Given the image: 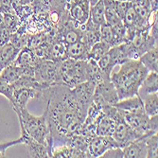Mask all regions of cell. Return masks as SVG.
<instances>
[{"instance_id":"21","label":"cell","mask_w":158,"mask_h":158,"mask_svg":"<svg viewBox=\"0 0 158 158\" xmlns=\"http://www.w3.org/2000/svg\"><path fill=\"white\" fill-rule=\"evenodd\" d=\"M33 68H27V67H21L19 65H16L15 64L11 63L10 64H9L7 67H5L2 72L0 73V76H1L8 83L12 84L14 81H16L21 76H23L24 74L30 72L31 70H32Z\"/></svg>"},{"instance_id":"8","label":"cell","mask_w":158,"mask_h":158,"mask_svg":"<svg viewBox=\"0 0 158 158\" xmlns=\"http://www.w3.org/2000/svg\"><path fill=\"white\" fill-rule=\"evenodd\" d=\"M129 61L126 57L120 45L112 47L97 63L99 68L103 71V73L110 77L113 69L117 65H121L125 62Z\"/></svg>"},{"instance_id":"30","label":"cell","mask_w":158,"mask_h":158,"mask_svg":"<svg viewBox=\"0 0 158 158\" xmlns=\"http://www.w3.org/2000/svg\"><path fill=\"white\" fill-rule=\"evenodd\" d=\"M3 18L5 26L11 34L15 32L21 26V20L15 12L3 13Z\"/></svg>"},{"instance_id":"15","label":"cell","mask_w":158,"mask_h":158,"mask_svg":"<svg viewBox=\"0 0 158 158\" xmlns=\"http://www.w3.org/2000/svg\"><path fill=\"white\" fill-rule=\"evenodd\" d=\"M154 133H147L123 148L125 158H147V137Z\"/></svg>"},{"instance_id":"10","label":"cell","mask_w":158,"mask_h":158,"mask_svg":"<svg viewBox=\"0 0 158 158\" xmlns=\"http://www.w3.org/2000/svg\"><path fill=\"white\" fill-rule=\"evenodd\" d=\"M119 114L122 116L124 121L130 126L135 132L143 135L147 133H157L151 130L150 127V117L145 113V111L135 112V113H129L118 110Z\"/></svg>"},{"instance_id":"18","label":"cell","mask_w":158,"mask_h":158,"mask_svg":"<svg viewBox=\"0 0 158 158\" xmlns=\"http://www.w3.org/2000/svg\"><path fill=\"white\" fill-rule=\"evenodd\" d=\"M39 61L40 58H38L35 55L34 51L30 47L27 46L19 50L15 60L13 61V64L21 67L34 68Z\"/></svg>"},{"instance_id":"36","label":"cell","mask_w":158,"mask_h":158,"mask_svg":"<svg viewBox=\"0 0 158 158\" xmlns=\"http://www.w3.org/2000/svg\"><path fill=\"white\" fill-rule=\"evenodd\" d=\"M22 143H23V139L20 136V138H18L16 140H12V141H9V142L0 144V157H4L5 156V152L10 147L14 146V145H18V144H22Z\"/></svg>"},{"instance_id":"4","label":"cell","mask_w":158,"mask_h":158,"mask_svg":"<svg viewBox=\"0 0 158 158\" xmlns=\"http://www.w3.org/2000/svg\"><path fill=\"white\" fill-rule=\"evenodd\" d=\"M86 62L87 60H74L70 58L58 62L59 82L72 88L75 85L87 81Z\"/></svg>"},{"instance_id":"5","label":"cell","mask_w":158,"mask_h":158,"mask_svg":"<svg viewBox=\"0 0 158 158\" xmlns=\"http://www.w3.org/2000/svg\"><path fill=\"white\" fill-rule=\"evenodd\" d=\"M34 78L44 88L60 83L58 77V62L52 60L40 59L35 65Z\"/></svg>"},{"instance_id":"11","label":"cell","mask_w":158,"mask_h":158,"mask_svg":"<svg viewBox=\"0 0 158 158\" xmlns=\"http://www.w3.org/2000/svg\"><path fill=\"white\" fill-rule=\"evenodd\" d=\"M31 99L42 100V90L27 87L13 88L10 102L13 110H18L27 107V102Z\"/></svg>"},{"instance_id":"16","label":"cell","mask_w":158,"mask_h":158,"mask_svg":"<svg viewBox=\"0 0 158 158\" xmlns=\"http://www.w3.org/2000/svg\"><path fill=\"white\" fill-rule=\"evenodd\" d=\"M21 137L23 139L22 144L26 146L30 157H33V158L52 157L51 151L44 143H40L32 139L31 137L27 136V135H21Z\"/></svg>"},{"instance_id":"9","label":"cell","mask_w":158,"mask_h":158,"mask_svg":"<svg viewBox=\"0 0 158 158\" xmlns=\"http://www.w3.org/2000/svg\"><path fill=\"white\" fill-rule=\"evenodd\" d=\"M116 119H117V123H116V127H114V130L112 134V137L117 142V144L119 148L121 149L125 148L127 145L130 144L131 142L142 136L136 132H135L133 129L124 121L122 116L119 114L118 111Z\"/></svg>"},{"instance_id":"13","label":"cell","mask_w":158,"mask_h":158,"mask_svg":"<svg viewBox=\"0 0 158 158\" xmlns=\"http://www.w3.org/2000/svg\"><path fill=\"white\" fill-rule=\"evenodd\" d=\"M129 43L131 44L137 59H139V57L148 50L157 47V41L149 34V30L135 31L134 37Z\"/></svg>"},{"instance_id":"33","label":"cell","mask_w":158,"mask_h":158,"mask_svg":"<svg viewBox=\"0 0 158 158\" xmlns=\"http://www.w3.org/2000/svg\"><path fill=\"white\" fill-rule=\"evenodd\" d=\"M11 33L7 28L4 23L3 13H0V47L6 45L10 40Z\"/></svg>"},{"instance_id":"7","label":"cell","mask_w":158,"mask_h":158,"mask_svg":"<svg viewBox=\"0 0 158 158\" xmlns=\"http://www.w3.org/2000/svg\"><path fill=\"white\" fill-rule=\"evenodd\" d=\"M96 85L97 84L91 81H86L71 88V93H72L78 107L85 116L87 114L88 108L92 103Z\"/></svg>"},{"instance_id":"35","label":"cell","mask_w":158,"mask_h":158,"mask_svg":"<svg viewBox=\"0 0 158 158\" xmlns=\"http://www.w3.org/2000/svg\"><path fill=\"white\" fill-rule=\"evenodd\" d=\"M100 157H103V158H123L124 157L123 149H121L119 147H114V148L106 151Z\"/></svg>"},{"instance_id":"23","label":"cell","mask_w":158,"mask_h":158,"mask_svg":"<svg viewBox=\"0 0 158 158\" xmlns=\"http://www.w3.org/2000/svg\"><path fill=\"white\" fill-rule=\"evenodd\" d=\"M157 91H158V73L150 72L147 74L145 79L143 80L140 87L138 89L137 95L142 99L146 95L154 93Z\"/></svg>"},{"instance_id":"12","label":"cell","mask_w":158,"mask_h":158,"mask_svg":"<svg viewBox=\"0 0 158 158\" xmlns=\"http://www.w3.org/2000/svg\"><path fill=\"white\" fill-rule=\"evenodd\" d=\"M90 3L88 0H69L68 15L77 26H81L90 17Z\"/></svg>"},{"instance_id":"22","label":"cell","mask_w":158,"mask_h":158,"mask_svg":"<svg viewBox=\"0 0 158 158\" xmlns=\"http://www.w3.org/2000/svg\"><path fill=\"white\" fill-rule=\"evenodd\" d=\"M20 49L14 47L11 43H7L6 45L0 47V73L9 64L13 63Z\"/></svg>"},{"instance_id":"3","label":"cell","mask_w":158,"mask_h":158,"mask_svg":"<svg viewBox=\"0 0 158 158\" xmlns=\"http://www.w3.org/2000/svg\"><path fill=\"white\" fill-rule=\"evenodd\" d=\"M14 112L16 113L19 119L21 135H27L40 143H44L48 147V142L49 138V129L46 113L44 112L42 116L36 117L28 112L27 107L14 110Z\"/></svg>"},{"instance_id":"6","label":"cell","mask_w":158,"mask_h":158,"mask_svg":"<svg viewBox=\"0 0 158 158\" xmlns=\"http://www.w3.org/2000/svg\"><path fill=\"white\" fill-rule=\"evenodd\" d=\"M119 100L117 89L110 79H105L96 85L92 103L102 108L106 105L114 106Z\"/></svg>"},{"instance_id":"26","label":"cell","mask_w":158,"mask_h":158,"mask_svg":"<svg viewBox=\"0 0 158 158\" xmlns=\"http://www.w3.org/2000/svg\"><path fill=\"white\" fill-rule=\"evenodd\" d=\"M104 10H105V4L103 0H99V1H98L94 6L90 7L89 18L98 27H100L105 23Z\"/></svg>"},{"instance_id":"32","label":"cell","mask_w":158,"mask_h":158,"mask_svg":"<svg viewBox=\"0 0 158 158\" xmlns=\"http://www.w3.org/2000/svg\"><path fill=\"white\" fill-rule=\"evenodd\" d=\"M99 33H100V41H102L106 44H108L111 48L114 47V35L111 26L104 23L99 27Z\"/></svg>"},{"instance_id":"38","label":"cell","mask_w":158,"mask_h":158,"mask_svg":"<svg viewBox=\"0 0 158 158\" xmlns=\"http://www.w3.org/2000/svg\"><path fill=\"white\" fill-rule=\"evenodd\" d=\"M89 3H90V6H94L98 1H99V0H88Z\"/></svg>"},{"instance_id":"1","label":"cell","mask_w":158,"mask_h":158,"mask_svg":"<svg viewBox=\"0 0 158 158\" xmlns=\"http://www.w3.org/2000/svg\"><path fill=\"white\" fill-rule=\"evenodd\" d=\"M42 100L49 129V149L64 145L69 137L79 134L86 116L81 113L68 86L57 83L42 90Z\"/></svg>"},{"instance_id":"19","label":"cell","mask_w":158,"mask_h":158,"mask_svg":"<svg viewBox=\"0 0 158 158\" xmlns=\"http://www.w3.org/2000/svg\"><path fill=\"white\" fill-rule=\"evenodd\" d=\"M118 110V109H117ZM118 114L117 113L114 116H109V114H102L97 122V128H96V135H111L116 127L117 119L116 117Z\"/></svg>"},{"instance_id":"2","label":"cell","mask_w":158,"mask_h":158,"mask_svg":"<svg viewBox=\"0 0 158 158\" xmlns=\"http://www.w3.org/2000/svg\"><path fill=\"white\" fill-rule=\"evenodd\" d=\"M149 71L138 60H129L120 65V69L110 76L117 89L118 98L136 96L140 85Z\"/></svg>"},{"instance_id":"39","label":"cell","mask_w":158,"mask_h":158,"mask_svg":"<svg viewBox=\"0 0 158 158\" xmlns=\"http://www.w3.org/2000/svg\"><path fill=\"white\" fill-rule=\"evenodd\" d=\"M118 1H124V2H132V0H118Z\"/></svg>"},{"instance_id":"28","label":"cell","mask_w":158,"mask_h":158,"mask_svg":"<svg viewBox=\"0 0 158 158\" xmlns=\"http://www.w3.org/2000/svg\"><path fill=\"white\" fill-rule=\"evenodd\" d=\"M110 48L111 47L108 44H106V43L102 41H98L90 48L88 53V59H92L98 62Z\"/></svg>"},{"instance_id":"24","label":"cell","mask_w":158,"mask_h":158,"mask_svg":"<svg viewBox=\"0 0 158 158\" xmlns=\"http://www.w3.org/2000/svg\"><path fill=\"white\" fill-rule=\"evenodd\" d=\"M138 61L144 65L149 72L158 73V48L157 47L152 48L144 54H142Z\"/></svg>"},{"instance_id":"37","label":"cell","mask_w":158,"mask_h":158,"mask_svg":"<svg viewBox=\"0 0 158 158\" xmlns=\"http://www.w3.org/2000/svg\"><path fill=\"white\" fill-rule=\"evenodd\" d=\"M149 34L155 39L156 41H158V21L156 20L149 28Z\"/></svg>"},{"instance_id":"34","label":"cell","mask_w":158,"mask_h":158,"mask_svg":"<svg viewBox=\"0 0 158 158\" xmlns=\"http://www.w3.org/2000/svg\"><path fill=\"white\" fill-rule=\"evenodd\" d=\"M12 86L11 84L8 83L1 76H0V94L6 97L9 100L11 99V95H12Z\"/></svg>"},{"instance_id":"20","label":"cell","mask_w":158,"mask_h":158,"mask_svg":"<svg viewBox=\"0 0 158 158\" xmlns=\"http://www.w3.org/2000/svg\"><path fill=\"white\" fill-rule=\"evenodd\" d=\"M114 106L118 110H121L124 112H129V113L144 111L143 102L138 95L131 97V98L119 99Z\"/></svg>"},{"instance_id":"29","label":"cell","mask_w":158,"mask_h":158,"mask_svg":"<svg viewBox=\"0 0 158 158\" xmlns=\"http://www.w3.org/2000/svg\"><path fill=\"white\" fill-rule=\"evenodd\" d=\"M105 4V10H104V16H105V23L111 27H114L120 23H122V20L118 15L116 10L112 7L110 0H103Z\"/></svg>"},{"instance_id":"25","label":"cell","mask_w":158,"mask_h":158,"mask_svg":"<svg viewBox=\"0 0 158 158\" xmlns=\"http://www.w3.org/2000/svg\"><path fill=\"white\" fill-rule=\"evenodd\" d=\"M86 75H87V81H91L96 84L105 79H110V77L106 76L99 68L98 63L92 59H88L86 62Z\"/></svg>"},{"instance_id":"27","label":"cell","mask_w":158,"mask_h":158,"mask_svg":"<svg viewBox=\"0 0 158 158\" xmlns=\"http://www.w3.org/2000/svg\"><path fill=\"white\" fill-rule=\"evenodd\" d=\"M144 111L149 117L156 116L158 114V94L157 92L146 95L142 98Z\"/></svg>"},{"instance_id":"17","label":"cell","mask_w":158,"mask_h":158,"mask_svg":"<svg viewBox=\"0 0 158 158\" xmlns=\"http://www.w3.org/2000/svg\"><path fill=\"white\" fill-rule=\"evenodd\" d=\"M90 48L91 47L82 39L73 43V44L66 45L65 48L66 58L74 59V60H88V53Z\"/></svg>"},{"instance_id":"31","label":"cell","mask_w":158,"mask_h":158,"mask_svg":"<svg viewBox=\"0 0 158 158\" xmlns=\"http://www.w3.org/2000/svg\"><path fill=\"white\" fill-rule=\"evenodd\" d=\"M147 157L157 158L158 157V136L157 133H154L147 137Z\"/></svg>"},{"instance_id":"14","label":"cell","mask_w":158,"mask_h":158,"mask_svg":"<svg viewBox=\"0 0 158 158\" xmlns=\"http://www.w3.org/2000/svg\"><path fill=\"white\" fill-rule=\"evenodd\" d=\"M114 147L118 146L111 135H95L88 142V152L91 157H100Z\"/></svg>"}]
</instances>
